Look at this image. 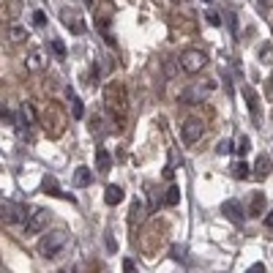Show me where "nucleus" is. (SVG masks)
I'll return each instance as SVG.
<instances>
[{"mask_svg":"<svg viewBox=\"0 0 273 273\" xmlns=\"http://www.w3.org/2000/svg\"><path fill=\"white\" fill-rule=\"evenodd\" d=\"M178 63H181V68L186 74H197V71H202V68L208 66V55L202 49H186Z\"/></svg>","mask_w":273,"mask_h":273,"instance_id":"obj_4","label":"nucleus"},{"mask_svg":"<svg viewBox=\"0 0 273 273\" xmlns=\"http://www.w3.org/2000/svg\"><path fill=\"white\" fill-rule=\"evenodd\" d=\"M263 208H265V197L257 191V194H254V200H252V211H249V213H252V216H260V213H265Z\"/></svg>","mask_w":273,"mask_h":273,"instance_id":"obj_18","label":"nucleus"},{"mask_svg":"<svg viewBox=\"0 0 273 273\" xmlns=\"http://www.w3.org/2000/svg\"><path fill=\"white\" fill-rule=\"evenodd\" d=\"M52 49H55V52H57V55H60V57L66 55V46H63V41H52Z\"/></svg>","mask_w":273,"mask_h":273,"instance_id":"obj_28","label":"nucleus"},{"mask_svg":"<svg viewBox=\"0 0 273 273\" xmlns=\"http://www.w3.org/2000/svg\"><path fill=\"white\" fill-rule=\"evenodd\" d=\"M230 150H235V148H232V139H222V142L216 145V153H219V156L230 153Z\"/></svg>","mask_w":273,"mask_h":273,"instance_id":"obj_22","label":"nucleus"},{"mask_svg":"<svg viewBox=\"0 0 273 273\" xmlns=\"http://www.w3.org/2000/svg\"><path fill=\"white\" fill-rule=\"evenodd\" d=\"M181 134H183V142H186V145H197V142L202 139V134H205V129H202V120H200V118L183 120Z\"/></svg>","mask_w":273,"mask_h":273,"instance_id":"obj_5","label":"nucleus"},{"mask_svg":"<svg viewBox=\"0 0 273 273\" xmlns=\"http://www.w3.org/2000/svg\"><path fill=\"white\" fill-rule=\"evenodd\" d=\"M175 3H178V0H175ZM181 3H183V0H181Z\"/></svg>","mask_w":273,"mask_h":273,"instance_id":"obj_33","label":"nucleus"},{"mask_svg":"<svg viewBox=\"0 0 273 273\" xmlns=\"http://www.w3.org/2000/svg\"><path fill=\"white\" fill-rule=\"evenodd\" d=\"M46 222H49V213H46L44 208H36V211L27 213V219H25V235H38V232L46 227Z\"/></svg>","mask_w":273,"mask_h":273,"instance_id":"obj_6","label":"nucleus"},{"mask_svg":"<svg viewBox=\"0 0 273 273\" xmlns=\"http://www.w3.org/2000/svg\"><path fill=\"white\" fill-rule=\"evenodd\" d=\"M8 38L14 44H19V41H25V38H27V30H25V27H19V25H11L8 27Z\"/></svg>","mask_w":273,"mask_h":273,"instance_id":"obj_16","label":"nucleus"},{"mask_svg":"<svg viewBox=\"0 0 273 273\" xmlns=\"http://www.w3.org/2000/svg\"><path fill=\"white\" fill-rule=\"evenodd\" d=\"M227 25H230L232 36H238V16L235 14H227Z\"/></svg>","mask_w":273,"mask_h":273,"instance_id":"obj_25","label":"nucleus"},{"mask_svg":"<svg viewBox=\"0 0 273 273\" xmlns=\"http://www.w3.org/2000/svg\"><path fill=\"white\" fill-rule=\"evenodd\" d=\"M63 22H66V27H71L74 33H82L85 30V22L79 19L74 11H68V8H63Z\"/></svg>","mask_w":273,"mask_h":273,"instance_id":"obj_8","label":"nucleus"},{"mask_svg":"<svg viewBox=\"0 0 273 273\" xmlns=\"http://www.w3.org/2000/svg\"><path fill=\"white\" fill-rule=\"evenodd\" d=\"M66 232L57 230V232H49V235H44L41 241H38V254H44V257H55L57 252H60L63 246H66Z\"/></svg>","mask_w":273,"mask_h":273,"instance_id":"obj_3","label":"nucleus"},{"mask_svg":"<svg viewBox=\"0 0 273 273\" xmlns=\"http://www.w3.org/2000/svg\"><path fill=\"white\" fill-rule=\"evenodd\" d=\"M265 227L273 230V211H268V216H265Z\"/></svg>","mask_w":273,"mask_h":273,"instance_id":"obj_30","label":"nucleus"},{"mask_svg":"<svg viewBox=\"0 0 273 273\" xmlns=\"http://www.w3.org/2000/svg\"><path fill=\"white\" fill-rule=\"evenodd\" d=\"M44 194H52V197H66V200H71V205H74V197H68V194H63L60 189H57V183H55V178H44Z\"/></svg>","mask_w":273,"mask_h":273,"instance_id":"obj_12","label":"nucleus"},{"mask_svg":"<svg viewBox=\"0 0 273 273\" xmlns=\"http://www.w3.org/2000/svg\"><path fill=\"white\" fill-rule=\"evenodd\" d=\"M243 96H246V104L249 109H252L254 118H260V101H257V93H254L252 88H243Z\"/></svg>","mask_w":273,"mask_h":273,"instance_id":"obj_13","label":"nucleus"},{"mask_svg":"<svg viewBox=\"0 0 273 273\" xmlns=\"http://www.w3.org/2000/svg\"><path fill=\"white\" fill-rule=\"evenodd\" d=\"M202 3H213V0H202Z\"/></svg>","mask_w":273,"mask_h":273,"instance_id":"obj_31","label":"nucleus"},{"mask_svg":"<svg viewBox=\"0 0 273 273\" xmlns=\"http://www.w3.org/2000/svg\"><path fill=\"white\" fill-rule=\"evenodd\" d=\"M27 219V208L19 205L14 200H0V222L5 224H16V222H25Z\"/></svg>","mask_w":273,"mask_h":273,"instance_id":"obj_2","label":"nucleus"},{"mask_svg":"<svg viewBox=\"0 0 273 273\" xmlns=\"http://www.w3.org/2000/svg\"><path fill=\"white\" fill-rule=\"evenodd\" d=\"M232 178H238V181L249 178V164H246V161H238V164L232 167Z\"/></svg>","mask_w":273,"mask_h":273,"instance_id":"obj_20","label":"nucleus"},{"mask_svg":"<svg viewBox=\"0 0 273 273\" xmlns=\"http://www.w3.org/2000/svg\"><path fill=\"white\" fill-rule=\"evenodd\" d=\"M222 211H224V216H227L232 224H243V219H246V216H243V208H241V202H238V200H227V202L222 205Z\"/></svg>","mask_w":273,"mask_h":273,"instance_id":"obj_7","label":"nucleus"},{"mask_svg":"<svg viewBox=\"0 0 273 273\" xmlns=\"http://www.w3.org/2000/svg\"><path fill=\"white\" fill-rule=\"evenodd\" d=\"M249 148H252V142H249V137H243L241 142H238V148H235V150H238L241 156H246V153H249Z\"/></svg>","mask_w":273,"mask_h":273,"instance_id":"obj_23","label":"nucleus"},{"mask_svg":"<svg viewBox=\"0 0 273 273\" xmlns=\"http://www.w3.org/2000/svg\"><path fill=\"white\" fill-rule=\"evenodd\" d=\"M33 22H36L38 27L46 25V14H44V11H33Z\"/></svg>","mask_w":273,"mask_h":273,"instance_id":"obj_26","label":"nucleus"},{"mask_svg":"<svg viewBox=\"0 0 273 273\" xmlns=\"http://www.w3.org/2000/svg\"><path fill=\"white\" fill-rule=\"evenodd\" d=\"M205 16H208V25H213V27H219V25H222V16H219L216 11H208Z\"/></svg>","mask_w":273,"mask_h":273,"instance_id":"obj_24","label":"nucleus"},{"mask_svg":"<svg viewBox=\"0 0 273 273\" xmlns=\"http://www.w3.org/2000/svg\"><path fill=\"white\" fill-rule=\"evenodd\" d=\"M104 101H107V109L112 112V118L118 123L126 120V112H129V98H126V88L120 82H109L107 90H104Z\"/></svg>","mask_w":273,"mask_h":273,"instance_id":"obj_1","label":"nucleus"},{"mask_svg":"<svg viewBox=\"0 0 273 273\" xmlns=\"http://www.w3.org/2000/svg\"><path fill=\"white\" fill-rule=\"evenodd\" d=\"M90 181H93V172L88 167H77V170H74V186L85 189V186H90Z\"/></svg>","mask_w":273,"mask_h":273,"instance_id":"obj_11","label":"nucleus"},{"mask_svg":"<svg viewBox=\"0 0 273 273\" xmlns=\"http://www.w3.org/2000/svg\"><path fill=\"white\" fill-rule=\"evenodd\" d=\"M68 98H71V115L79 120V118H82V112H85V109H82V101L77 98V93H74L71 88H68Z\"/></svg>","mask_w":273,"mask_h":273,"instance_id":"obj_15","label":"nucleus"},{"mask_svg":"<svg viewBox=\"0 0 273 273\" xmlns=\"http://www.w3.org/2000/svg\"><path fill=\"white\" fill-rule=\"evenodd\" d=\"M142 219H145V208L139 200H134L131 202V222H142Z\"/></svg>","mask_w":273,"mask_h":273,"instance_id":"obj_21","label":"nucleus"},{"mask_svg":"<svg viewBox=\"0 0 273 273\" xmlns=\"http://www.w3.org/2000/svg\"><path fill=\"white\" fill-rule=\"evenodd\" d=\"M123 273H137V265H134V260H123Z\"/></svg>","mask_w":273,"mask_h":273,"instance_id":"obj_27","label":"nucleus"},{"mask_svg":"<svg viewBox=\"0 0 273 273\" xmlns=\"http://www.w3.org/2000/svg\"><path fill=\"white\" fill-rule=\"evenodd\" d=\"M123 189H120V186H107V191H104V202H107V205H120V202H123Z\"/></svg>","mask_w":273,"mask_h":273,"instance_id":"obj_10","label":"nucleus"},{"mask_svg":"<svg viewBox=\"0 0 273 273\" xmlns=\"http://www.w3.org/2000/svg\"><path fill=\"white\" fill-rule=\"evenodd\" d=\"M178 202H181V189H178V186H170L167 194H164V205L167 208H175Z\"/></svg>","mask_w":273,"mask_h":273,"instance_id":"obj_14","label":"nucleus"},{"mask_svg":"<svg viewBox=\"0 0 273 273\" xmlns=\"http://www.w3.org/2000/svg\"><path fill=\"white\" fill-rule=\"evenodd\" d=\"M109 167H112V156H109V150L98 148L96 150V170L98 172H109Z\"/></svg>","mask_w":273,"mask_h":273,"instance_id":"obj_9","label":"nucleus"},{"mask_svg":"<svg viewBox=\"0 0 273 273\" xmlns=\"http://www.w3.org/2000/svg\"><path fill=\"white\" fill-rule=\"evenodd\" d=\"M271 82H273V74H271Z\"/></svg>","mask_w":273,"mask_h":273,"instance_id":"obj_32","label":"nucleus"},{"mask_svg":"<svg viewBox=\"0 0 273 273\" xmlns=\"http://www.w3.org/2000/svg\"><path fill=\"white\" fill-rule=\"evenodd\" d=\"M254 170H257V178H265L271 172V161H268V156H260L257 159V164H254Z\"/></svg>","mask_w":273,"mask_h":273,"instance_id":"obj_17","label":"nucleus"},{"mask_svg":"<svg viewBox=\"0 0 273 273\" xmlns=\"http://www.w3.org/2000/svg\"><path fill=\"white\" fill-rule=\"evenodd\" d=\"M246 273H265V265H263V263H254V265H252V268H249Z\"/></svg>","mask_w":273,"mask_h":273,"instance_id":"obj_29","label":"nucleus"},{"mask_svg":"<svg viewBox=\"0 0 273 273\" xmlns=\"http://www.w3.org/2000/svg\"><path fill=\"white\" fill-rule=\"evenodd\" d=\"M14 123H16V134H19V137H25V134H27V126H30V123L25 120V109H22V112L14 118Z\"/></svg>","mask_w":273,"mask_h":273,"instance_id":"obj_19","label":"nucleus"}]
</instances>
